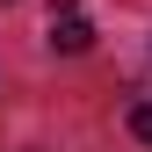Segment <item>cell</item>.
Wrapping results in <instances>:
<instances>
[{"label":"cell","mask_w":152,"mask_h":152,"mask_svg":"<svg viewBox=\"0 0 152 152\" xmlns=\"http://www.w3.org/2000/svg\"><path fill=\"white\" fill-rule=\"evenodd\" d=\"M94 44V22L80 15V0H51V51H65V58H80Z\"/></svg>","instance_id":"cell-1"},{"label":"cell","mask_w":152,"mask_h":152,"mask_svg":"<svg viewBox=\"0 0 152 152\" xmlns=\"http://www.w3.org/2000/svg\"><path fill=\"white\" fill-rule=\"evenodd\" d=\"M130 138H145V145H152V102H138V109H130Z\"/></svg>","instance_id":"cell-2"}]
</instances>
